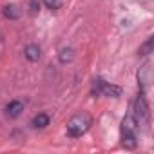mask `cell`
Returning <instances> with one entry per match:
<instances>
[{
	"label": "cell",
	"mask_w": 154,
	"mask_h": 154,
	"mask_svg": "<svg viewBox=\"0 0 154 154\" xmlns=\"http://www.w3.org/2000/svg\"><path fill=\"white\" fill-rule=\"evenodd\" d=\"M29 6H31V13H36V11L40 9V4H38V0H31V2H29Z\"/></svg>",
	"instance_id": "obj_13"
},
{
	"label": "cell",
	"mask_w": 154,
	"mask_h": 154,
	"mask_svg": "<svg viewBox=\"0 0 154 154\" xmlns=\"http://www.w3.org/2000/svg\"><path fill=\"white\" fill-rule=\"evenodd\" d=\"M51 123V118H49V114H45V112H40V114H36L33 120H31V125L35 127V129H44V127H47Z\"/></svg>",
	"instance_id": "obj_7"
},
{
	"label": "cell",
	"mask_w": 154,
	"mask_h": 154,
	"mask_svg": "<svg viewBox=\"0 0 154 154\" xmlns=\"http://www.w3.org/2000/svg\"><path fill=\"white\" fill-rule=\"evenodd\" d=\"M131 114H132V118H134V122H136L138 127L147 129L149 120H150V111H149V103H147V98H145V93L143 91H140L136 94V98L132 100Z\"/></svg>",
	"instance_id": "obj_1"
},
{
	"label": "cell",
	"mask_w": 154,
	"mask_h": 154,
	"mask_svg": "<svg viewBox=\"0 0 154 154\" xmlns=\"http://www.w3.org/2000/svg\"><path fill=\"white\" fill-rule=\"evenodd\" d=\"M93 93L98 96H109V98H118L122 96V87L105 82L103 78H94L93 80Z\"/></svg>",
	"instance_id": "obj_4"
},
{
	"label": "cell",
	"mask_w": 154,
	"mask_h": 154,
	"mask_svg": "<svg viewBox=\"0 0 154 154\" xmlns=\"http://www.w3.org/2000/svg\"><path fill=\"white\" fill-rule=\"evenodd\" d=\"M150 82V63H145L140 71H138V84H140V91L145 93L147 85Z\"/></svg>",
	"instance_id": "obj_5"
},
{
	"label": "cell",
	"mask_w": 154,
	"mask_h": 154,
	"mask_svg": "<svg viewBox=\"0 0 154 154\" xmlns=\"http://www.w3.org/2000/svg\"><path fill=\"white\" fill-rule=\"evenodd\" d=\"M42 2L45 4L47 9H58V8H62L63 0H42Z\"/></svg>",
	"instance_id": "obj_12"
},
{
	"label": "cell",
	"mask_w": 154,
	"mask_h": 154,
	"mask_svg": "<svg viewBox=\"0 0 154 154\" xmlns=\"http://www.w3.org/2000/svg\"><path fill=\"white\" fill-rule=\"evenodd\" d=\"M136 129H138V125H136V122H134L132 114L129 112V114L123 118L122 127H120V134H122V147H123V149H127V150L136 149V145H138Z\"/></svg>",
	"instance_id": "obj_2"
},
{
	"label": "cell",
	"mask_w": 154,
	"mask_h": 154,
	"mask_svg": "<svg viewBox=\"0 0 154 154\" xmlns=\"http://www.w3.org/2000/svg\"><path fill=\"white\" fill-rule=\"evenodd\" d=\"M22 111H24V102L22 100H13L6 105V116L8 118H18Z\"/></svg>",
	"instance_id": "obj_6"
},
{
	"label": "cell",
	"mask_w": 154,
	"mask_h": 154,
	"mask_svg": "<svg viewBox=\"0 0 154 154\" xmlns=\"http://www.w3.org/2000/svg\"><path fill=\"white\" fill-rule=\"evenodd\" d=\"M60 62L62 63H69V62H72V58H74V51L71 49V47H65V49H62L60 51Z\"/></svg>",
	"instance_id": "obj_10"
},
{
	"label": "cell",
	"mask_w": 154,
	"mask_h": 154,
	"mask_svg": "<svg viewBox=\"0 0 154 154\" xmlns=\"http://www.w3.org/2000/svg\"><path fill=\"white\" fill-rule=\"evenodd\" d=\"M24 54H26V58H27L29 62H38V60H40V47H38L36 44H29V45L26 47Z\"/></svg>",
	"instance_id": "obj_8"
},
{
	"label": "cell",
	"mask_w": 154,
	"mask_h": 154,
	"mask_svg": "<svg viewBox=\"0 0 154 154\" xmlns=\"http://www.w3.org/2000/svg\"><path fill=\"white\" fill-rule=\"evenodd\" d=\"M93 120L87 112H80V114H74L69 122H67V136L69 138H80L84 136L89 127H91Z\"/></svg>",
	"instance_id": "obj_3"
},
{
	"label": "cell",
	"mask_w": 154,
	"mask_h": 154,
	"mask_svg": "<svg viewBox=\"0 0 154 154\" xmlns=\"http://www.w3.org/2000/svg\"><path fill=\"white\" fill-rule=\"evenodd\" d=\"M152 49H154V36H149V38L145 40V44L140 45V54H141V56H147V54L152 53Z\"/></svg>",
	"instance_id": "obj_9"
},
{
	"label": "cell",
	"mask_w": 154,
	"mask_h": 154,
	"mask_svg": "<svg viewBox=\"0 0 154 154\" xmlns=\"http://www.w3.org/2000/svg\"><path fill=\"white\" fill-rule=\"evenodd\" d=\"M4 15H6L8 18H11V20H17V18L20 17V11L17 9V6H6V8H4Z\"/></svg>",
	"instance_id": "obj_11"
}]
</instances>
